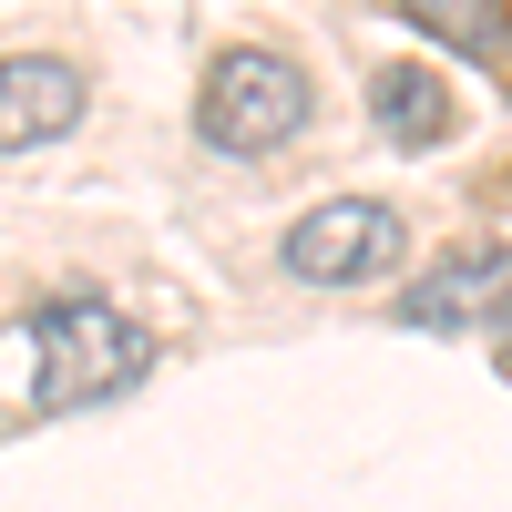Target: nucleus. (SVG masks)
Segmentation results:
<instances>
[{
    "label": "nucleus",
    "mask_w": 512,
    "mask_h": 512,
    "mask_svg": "<svg viewBox=\"0 0 512 512\" xmlns=\"http://www.w3.org/2000/svg\"><path fill=\"white\" fill-rule=\"evenodd\" d=\"M31 338V379H21V410L31 420H72V410H93V400H123L144 379V328L113 308V297L93 287H62V297H41V308L21 318Z\"/></svg>",
    "instance_id": "1"
},
{
    "label": "nucleus",
    "mask_w": 512,
    "mask_h": 512,
    "mask_svg": "<svg viewBox=\"0 0 512 512\" xmlns=\"http://www.w3.org/2000/svg\"><path fill=\"white\" fill-rule=\"evenodd\" d=\"M195 134L216 154H277L308 134V72L267 41H236V52L205 62V93H195Z\"/></svg>",
    "instance_id": "2"
},
{
    "label": "nucleus",
    "mask_w": 512,
    "mask_h": 512,
    "mask_svg": "<svg viewBox=\"0 0 512 512\" xmlns=\"http://www.w3.org/2000/svg\"><path fill=\"white\" fill-rule=\"evenodd\" d=\"M277 256H287L297 287H369V277H390L410 256V226H400V205H379V195H328V205H308V216L287 226Z\"/></svg>",
    "instance_id": "3"
},
{
    "label": "nucleus",
    "mask_w": 512,
    "mask_h": 512,
    "mask_svg": "<svg viewBox=\"0 0 512 512\" xmlns=\"http://www.w3.org/2000/svg\"><path fill=\"white\" fill-rule=\"evenodd\" d=\"M400 328H420V338H461V328H512V246H461V256H441L431 277H410L400 287V308H390Z\"/></svg>",
    "instance_id": "4"
},
{
    "label": "nucleus",
    "mask_w": 512,
    "mask_h": 512,
    "mask_svg": "<svg viewBox=\"0 0 512 512\" xmlns=\"http://www.w3.org/2000/svg\"><path fill=\"white\" fill-rule=\"evenodd\" d=\"M82 123V72L72 62H41V52H11V72H0V144L31 154Z\"/></svg>",
    "instance_id": "5"
},
{
    "label": "nucleus",
    "mask_w": 512,
    "mask_h": 512,
    "mask_svg": "<svg viewBox=\"0 0 512 512\" xmlns=\"http://www.w3.org/2000/svg\"><path fill=\"white\" fill-rule=\"evenodd\" d=\"M369 123H379L400 154H420V144H441L451 123H461V103H451V82H441L431 62H379V72H369Z\"/></svg>",
    "instance_id": "6"
},
{
    "label": "nucleus",
    "mask_w": 512,
    "mask_h": 512,
    "mask_svg": "<svg viewBox=\"0 0 512 512\" xmlns=\"http://www.w3.org/2000/svg\"><path fill=\"white\" fill-rule=\"evenodd\" d=\"M400 21H410L420 41H441V52H461V62H512V11H492V0H472V11L400 0Z\"/></svg>",
    "instance_id": "7"
}]
</instances>
